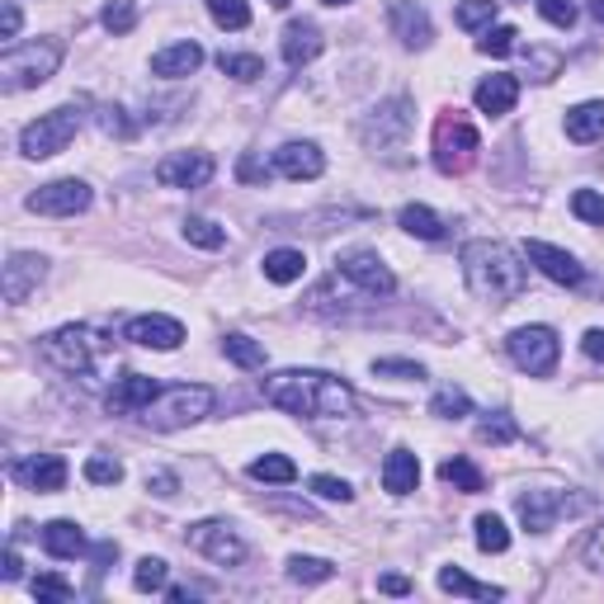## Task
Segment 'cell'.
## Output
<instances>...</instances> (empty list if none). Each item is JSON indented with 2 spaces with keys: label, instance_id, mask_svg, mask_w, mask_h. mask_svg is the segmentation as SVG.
<instances>
[{
  "label": "cell",
  "instance_id": "cell-59",
  "mask_svg": "<svg viewBox=\"0 0 604 604\" xmlns=\"http://www.w3.org/2000/svg\"><path fill=\"white\" fill-rule=\"evenodd\" d=\"M20 577H24V563H20V553L10 548L5 553V581H20Z\"/></svg>",
  "mask_w": 604,
  "mask_h": 604
},
{
  "label": "cell",
  "instance_id": "cell-52",
  "mask_svg": "<svg viewBox=\"0 0 604 604\" xmlns=\"http://www.w3.org/2000/svg\"><path fill=\"white\" fill-rule=\"evenodd\" d=\"M76 591H71V581H62V577H38L34 581V600H71Z\"/></svg>",
  "mask_w": 604,
  "mask_h": 604
},
{
  "label": "cell",
  "instance_id": "cell-27",
  "mask_svg": "<svg viewBox=\"0 0 604 604\" xmlns=\"http://www.w3.org/2000/svg\"><path fill=\"white\" fill-rule=\"evenodd\" d=\"M567 137L581 142V147L604 137V99H585V105L567 109Z\"/></svg>",
  "mask_w": 604,
  "mask_h": 604
},
{
  "label": "cell",
  "instance_id": "cell-55",
  "mask_svg": "<svg viewBox=\"0 0 604 604\" xmlns=\"http://www.w3.org/2000/svg\"><path fill=\"white\" fill-rule=\"evenodd\" d=\"M20 20H24V14H20V5L10 0V5H5V20H0V38L14 43V34H20Z\"/></svg>",
  "mask_w": 604,
  "mask_h": 604
},
{
  "label": "cell",
  "instance_id": "cell-36",
  "mask_svg": "<svg viewBox=\"0 0 604 604\" xmlns=\"http://www.w3.org/2000/svg\"><path fill=\"white\" fill-rule=\"evenodd\" d=\"M218 67H222V76H232V81H261L265 76V62L255 52H222Z\"/></svg>",
  "mask_w": 604,
  "mask_h": 604
},
{
  "label": "cell",
  "instance_id": "cell-50",
  "mask_svg": "<svg viewBox=\"0 0 604 604\" xmlns=\"http://www.w3.org/2000/svg\"><path fill=\"white\" fill-rule=\"evenodd\" d=\"M539 14L553 28H571L577 24V0H539Z\"/></svg>",
  "mask_w": 604,
  "mask_h": 604
},
{
  "label": "cell",
  "instance_id": "cell-3",
  "mask_svg": "<svg viewBox=\"0 0 604 604\" xmlns=\"http://www.w3.org/2000/svg\"><path fill=\"white\" fill-rule=\"evenodd\" d=\"M38 354L48 359L57 373H67V378H85V373H95L105 364L109 340L90 326H62V330H52V336L38 340Z\"/></svg>",
  "mask_w": 604,
  "mask_h": 604
},
{
  "label": "cell",
  "instance_id": "cell-9",
  "mask_svg": "<svg viewBox=\"0 0 604 604\" xmlns=\"http://www.w3.org/2000/svg\"><path fill=\"white\" fill-rule=\"evenodd\" d=\"M506 354L515 359V369H524L529 378H548L563 359V340L553 326H520L506 336Z\"/></svg>",
  "mask_w": 604,
  "mask_h": 604
},
{
  "label": "cell",
  "instance_id": "cell-39",
  "mask_svg": "<svg viewBox=\"0 0 604 604\" xmlns=\"http://www.w3.org/2000/svg\"><path fill=\"white\" fill-rule=\"evenodd\" d=\"M289 577L293 581H302V585H316V581H330L336 577V567L326 563V557H289Z\"/></svg>",
  "mask_w": 604,
  "mask_h": 604
},
{
  "label": "cell",
  "instance_id": "cell-20",
  "mask_svg": "<svg viewBox=\"0 0 604 604\" xmlns=\"http://www.w3.org/2000/svg\"><path fill=\"white\" fill-rule=\"evenodd\" d=\"M156 392H161V383H156V378H142V373H123V378H113L105 407H109V415H142Z\"/></svg>",
  "mask_w": 604,
  "mask_h": 604
},
{
  "label": "cell",
  "instance_id": "cell-5",
  "mask_svg": "<svg viewBox=\"0 0 604 604\" xmlns=\"http://www.w3.org/2000/svg\"><path fill=\"white\" fill-rule=\"evenodd\" d=\"M595 510V496L591 492H557V486H534V492H520L515 496V515L529 534H548L571 515H585Z\"/></svg>",
  "mask_w": 604,
  "mask_h": 604
},
{
  "label": "cell",
  "instance_id": "cell-31",
  "mask_svg": "<svg viewBox=\"0 0 604 604\" xmlns=\"http://www.w3.org/2000/svg\"><path fill=\"white\" fill-rule=\"evenodd\" d=\"M222 354L232 359L237 369H265V345L261 340H251V336H241V330H232V336H222Z\"/></svg>",
  "mask_w": 604,
  "mask_h": 604
},
{
  "label": "cell",
  "instance_id": "cell-4",
  "mask_svg": "<svg viewBox=\"0 0 604 604\" xmlns=\"http://www.w3.org/2000/svg\"><path fill=\"white\" fill-rule=\"evenodd\" d=\"M57 67H62V43H57V38L10 43L5 57H0V90H5V95L34 90V85L57 76Z\"/></svg>",
  "mask_w": 604,
  "mask_h": 604
},
{
  "label": "cell",
  "instance_id": "cell-29",
  "mask_svg": "<svg viewBox=\"0 0 604 604\" xmlns=\"http://www.w3.org/2000/svg\"><path fill=\"white\" fill-rule=\"evenodd\" d=\"M397 222H401V232H411V237H421V241H439L444 237L439 213L425 208V204H407V208L397 213Z\"/></svg>",
  "mask_w": 604,
  "mask_h": 604
},
{
  "label": "cell",
  "instance_id": "cell-26",
  "mask_svg": "<svg viewBox=\"0 0 604 604\" xmlns=\"http://www.w3.org/2000/svg\"><path fill=\"white\" fill-rule=\"evenodd\" d=\"M43 548H48L52 557H62V563H71V557H85V553H90V543H85L81 524L52 520V524H43Z\"/></svg>",
  "mask_w": 604,
  "mask_h": 604
},
{
  "label": "cell",
  "instance_id": "cell-42",
  "mask_svg": "<svg viewBox=\"0 0 604 604\" xmlns=\"http://www.w3.org/2000/svg\"><path fill=\"white\" fill-rule=\"evenodd\" d=\"M515 38H520V34H515L510 24H492V28H486V34L478 38V52H486V57H510L515 48H520Z\"/></svg>",
  "mask_w": 604,
  "mask_h": 604
},
{
  "label": "cell",
  "instance_id": "cell-22",
  "mask_svg": "<svg viewBox=\"0 0 604 604\" xmlns=\"http://www.w3.org/2000/svg\"><path fill=\"white\" fill-rule=\"evenodd\" d=\"M283 62L289 67H307V62H316L322 57V48H326V38H322V28H316L312 20H293L289 28H283Z\"/></svg>",
  "mask_w": 604,
  "mask_h": 604
},
{
  "label": "cell",
  "instance_id": "cell-37",
  "mask_svg": "<svg viewBox=\"0 0 604 604\" xmlns=\"http://www.w3.org/2000/svg\"><path fill=\"white\" fill-rule=\"evenodd\" d=\"M478 548L482 553H506L510 548V529L500 515H478Z\"/></svg>",
  "mask_w": 604,
  "mask_h": 604
},
{
  "label": "cell",
  "instance_id": "cell-18",
  "mask_svg": "<svg viewBox=\"0 0 604 604\" xmlns=\"http://www.w3.org/2000/svg\"><path fill=\"white\" fill-rule=\"evenodd\" d=\"M387 24L401 38V48H430V38H435V24L415 0H387Z\"/></svg>",
  "mask_w": 604,
  "mask_h": 604
},
{
  "label": "cell",
  "instance_id": "cell-8",
  "mask_svg": "<svg viewBox=\"0 0 604 604\" xmlns=\"http://www.w3.org/2000/svg\"><path fill=\"white\" fill-rule=\"evenodd\" d=\"M81 123H85L81 105H62L52 113H38V119L20 133V152L28 156V161H48V156L67 152V142L81 133Z\"/></svg>",
  "mask_w": 604,
  "mask_h": 604
},
{
  "label": "cell",
  "instance_id": "cell-44",
  "mask_svg": "<svg viewBox=\"0 0 604 604\" xmlns=\"http://www.w3.org/2000/svg\"><path fill=\"white\" fill-rule=\"evenodd\" d=\"M478 439L482 444H515L520 439V425H515L510 415H486V421L478 425Z\"/></svg>",
  "mask_w": 604,
  "mask_h": 604
},
{
  "label": "cell",
  "instance_id": "cell-28",
  "mask_svg": "<svg viewBox=\"0 0 604 604\" xmlns=\"http://www.w3.org/2000/svg\"><path fill=\"white\" fill-rule=\"evenodd\" d=\"M302 275H307V255L293 251V246H279L265 255V279L269 283H298Z\"/></svg>",
  "mask_w": 604,
  "mask_h": 604
},
{
  "label": "cell",
  "instance_id": "cell-2",
  "mask_svg": "<svg viewBox=\"0 0 604 604\" xmlns=\"http://www.w3.org/2000/svg\"><path fill=\"white\" fill-rule=\"evenodd\" d=\"M463 279H468L472 298L492 302V307H506V302H515L524 293L529 269L520 265V255H515L506 241L478 237V241H468V246H463Z\"/></svg>",
  "mask_w": 604,
  "mask_h": 604
},
{
  "label": "cell",
  "instance_id": "cell-38",
  "mask_svg": "<svg viewBox=\"0 0 604 604\" xmlns=\"http://www.w3.org/2000/svg\"><path fill=\"white\" fill-rule=\"evenodd\" d=\"M458 28H468V34H478V28H492L496 20V0H463V5L454 10Z\"/></svg>",
  "mask_w": 604,
  "mask_h": 604
},
{
  "label": "cell",
  "instance_id": "cell-13",
  "mask_svg": "<svg viewBox=\"0 0 604 604\" xmlns=\"http://www.w3.org/2000/svg\"><path fill=\"white\" fill-rule=\"evenodd\" d=\"M85 208H90V184L85 180H52L28 194V213H43V218H76Z\"/></svg>",
  "mask_w": 604,
  "mask_h": 604
},
{
  "label": "cell",
  "instance_id": "cell-7",
  "mask_svg": "<svg viewBox=\"0 0 604 604\" xmlns=\"http://www.w3.org/2000/svg\"><path fill=\"white\" fill-rule=\"evenodd\" d=\"M411 128H415V105H411L407 95H392V99H383L378 109L364 113V123H359V137H364L369 152L397 156L401 147H407Z\"/></svg>",
  "mask_w": 604,
  "mask_h": 604
},
{
  "label": "cell",
  "instance_id": "cell-1",
  "mask_svg": "<svg viewBox=\"0 0 604 604\" xmlns=\"http://www.w3.org/2000/svg\"><path fill=\"white\" fill-rule=\"evenodd\" d=\"M261 392L269 407L302 415V421H345L354 415L359 397L345 378H330L322 369H283V373H269L261 383Z\"/></svg>",
  "mask_w": 604,
  "mask_h": 604
},
{
  "label": "cell",
  "instance_id": "cell-54",
  "mask_svg": "<svg viewBox=\"0 0 604 604\" xmlns=\"http://www.w3.org/2000/svg\"><path fill=\"white\" fill-rule=\"evenodd\" d=\"M585 563H591L595 571H604V524L595 529L591 539H585Z\"/></svg>",
  "mask_w": 604,
  "mask_h": 604
},
{
  "label": "cell",
  "instance_id": "cell-41",
  "mask_svg": "<svg viewBox=\"0 0 604 604\" xmlns=\"http://www.w3.org/2000/svg\"><path fill=\"white\" fill-rule=\"evenodd\" d=\"M184 241H190V246H204V251H218L227 241V232L208 218H184Z\"/></svg>",
  "mask_w": 604,
  "mask_h": 604
},
{
  "label": "cell",
  "instance_id": "cell-40",
  "mask_svg": "<svg viewBox=\"0 0 604 604\" xmlns=\"http://www.w3.org/2000/svg\"><path fill=\"white\" fill-rule=\"evenodd\" d=\"M208 14L218 28H246L251 24V5L246 0H208Z\"/></svg>",
  "mask_w": 604,
  "mask_h": 604
},
{
  "label": "cell",
  "instance_id": "cell-11",
  "mask_svg": "<svg viewBox=\"0 0 604 604\" xmlns=\"http://www.w3.org/2000/svg\"><path fill=\"white\" fill-rule=\"evenodd\" d=\"M184 539H190L194 553H204L208 563H218V567H241V563H246V553H251L246 539H241L227 520H204V524H194Z\"/></svg>",
  "mask_w": 604,
  "mask_h": 604
},
{
  "label": "cell",
  "instance_id": "cell-33",
  "mask_svg": "<svg viewBox=\"0 0 604 604\" xmlns=\"http://www.w3.org/2000/svg\"><path fill=\"white\" fill-rule=\"evenodd\" d=\"M251 478L255 482L289 486V482H298V463H293L289 454H265V458H255V463H251Z\"/></svg>",
  "mask_w": 604,
  "mask_h": 604
},
{
  "label": "cell",
  "instance_id": "cell-14",
  "mask_svg": "<svg viewBox=\"0 0 604 604\" xmlns=\"http://www.w3.org/2000/svg\"><path fill=\"white\" fill-rule=\"evenodd\" d=\"M213 156L208 152H170L161 156V166H156V180L166 184V190H204L213 180Z\"/></svg>",
  "mask_w": 604,
  "mask_h": 604
},
{
  "label": "cell",
  "instance_id": "cell-34",
  "mask_svg": "<svg viewBox=\"0 0 604 604\" xmlns=\"http://www.w3.org/2000/svg\"><path fill=\"white\" fill-rule=\"evenodd\" d=\"M430 415H439V421H463V415H472V401L463 387H439L435 397H430Z\"/></svg>",
  "mask_w": 604,
  "mask_h": 604
},
{
  "label": "cell",
  "instance_id": "cell-24",
  "mask_svg": "<svg viewBox=\"0 0 604 604\" xmlns=\"http://www.w3.org/2000/svg\"><path fill=\"white\" fill-rule=\"evenodd\" d=\"M472 99H478L482 113H510L515 99H520V76H510V71H500V76H486L478 90H472Z\"/></svg>",
  "mask_w": 604,
  "mask_h": 604
},
{
  "label": "cell",
  "instance_id": "cell-61",
  "mask_svg": "<svg viewBox=\"0 0 604 604\" xmlns=\"http://www.w3.org/2000/svg\"><path fill=\"white\" fill-rule=\"evenodd\" d=\"M322 5H350V0H322Z\"/></svg>",
  "mask_w": 604,
  "mask_h": 604
},
{
  "label": "cell",
  "instance_id": "cell-35",
  "mask_svg": "<svg viewBox=\"0 0 604 604\" xmlns=\"http://www.w3.org/2000/svg\"><path fill=\"white\" fill-rule=\"evenodd\" d=\"M99 24H105L113 38L133 34V28H137V0H109L105 14H99Z\"/></svg>",
  "mask_w": 604,
  "mask_h": 604
},
{
  "label": "cell",
  "instance_id": "cell-57",
  "mask_svg": "<svg viewBox=\"0 0 604 604\" xmlns=\"http://www.w3.org/2000/svg\"><path fill=\"white\" fill-rule=\"evenodd\" d=\"M378 591H387V595H407V591H411V581H407V577H383V581H378Z\"/></svg>",
  "mask_w": 604,
  "mask_h": 604
},
{
  "label": "cell",
  "instance_id": "cell-45",
  "mask_svg": "<svg viewBox=\"0 0 604 604\" xmlns=\"http://www.w3.org/2000/svg\"><path fill=\"white\" fill-rule=\"evenodd\" d=\"M166 577H170V567L161 557H142L137 571H133V585L137 591H166Z\"/></svg>",
  "mask_w": 604,
  "mask_h": 604
},
{
  "label": "cell",
  "instance_id": "cell-46",
  "mask_svg": "<svg viewBox=\"0 0 604 604\" xmlns=\"http://www.w3.org/2000/svg\"><path fill=\"white\" fill-rule=\"evenodd\" d=\"M571 213L591 227H604V194L600 190H577L571 194Z\"/></svg>",
  "mask_w": 604,
  "mask_h": 604
},
{
  "label": "cell",
  "instance_id": "cell-56",
  "mask_svg": "<svg viewBox=\"0 0 604 604\" xmlns=\"http://www.w3.org/2000/svg\"><path fill=\"white\" fill-rule=\"evenodd\" d=\"M581 350L604 364V330H585V336H581Z\"/></svg>",
  "mask_w": 604,
  "mask_h": 604
},
{
  "label": "cell",
  "instance_id": "cell-10",
  "mask_svg": "<svg viewBox=\"0 0 604 604\" xmlns=\"http://www.w3.org/2000/svg\"><path fill=\"white\" fill-rule=\"evenodd\" d=\"M478 152H482V137H478L472 123H463V119H439L435 123V166L444 170V176H463Z\"/></svg>",
  "mask_w": 604,
  "mask_h": 604
},
{
  "label": "cell",
  "instance_id": "cell-62",
  "mask_svg": "<svg viewBox=\"0 0 604 604\" xmlns=\"http://www.w3.org/2000/svg\"><path fill=\"white\" fill-rule=\"evenodd\" d=\"M269 5H275V10H283V5H289V0H269Z\"/></svg>",
  "mask_w": 604,
  "mask_h": 604
},
{
  "label": "cell",
  "instance_id": "cell-6",
  "mask_svg": "<svg viewBox=\"0 0 604 604\" xmlns=\"http://www.w3.org/2000/svg\"><path fill=\"white\" fill-rule=\"evenodd\" d=\"M218 407V397H213V387H190V383H180V387H161L152 401H147V411L137 415L142 425H152V430H184V425H194V421H204V415Z\"/></svg>",
  "mask_w": 604,
  "mask_h": 604
},
{
  "label": "cell",
  "instance_id": "cell-49",
  "mask_svg": "<svg viewBox=\"0 0 604 604\" xmlns=\"http://www.w3.org/2000/svg\"><path fill=\"white\" fill-rule=\"evenodd\" d=\"M269 176H279V170H275V161H261V156H255V152H246V156H241V161H237V180H246V184H265Z\"/></svg>",
  "mask_w": 604,
  "mask_h": 604
},
{
  "label": "cell",
  "instance_id": "cell-19",
  "mask_svg": "<svg viewBox=\"0 0 604 604\" xmlns=\"http://www.w3.org/2000/svg\"><path fill=\"white\" fill-rule=\"evenodd\" d=\"M14 478H20L28 492H62L67 478H71V468H67V458L62 454H34V458H24V463H14Z\"/></svg>",
  "mask_w": 604,
  "mask_h": 604
},
{
  "label": "cell",
  "instance_id": "cell-15",
  "mask_svg": "<svg viewBox=\"0 0 604 604\" xmlns=\"http://www.w3.org/2000/svg\"><path fill=\"white\" fill-rule=\"evenodd\" d=\"M43 279H48V261L34 251H14L10 261L0 265V293H5V302H24Z\"/></svg>",
  "mask_w": 604,
  "mask_h": 604
},
{
  "label": "cell",
  "instance_id": "cell-51",
  "mask_svg": "<svg viewBox=\"0 0 604 604\" xmlns=\"http://www.w3.org/2000/svg\"><path fill=\"white\" fill-rule=\"evenodd\" d=\"M557 67H563V57L557 52H543V48H529V76L534 81H553Z\"/></svg>",
  "mask_w": 604,
  "mask_h": 604
},
{
  "label": "cell",
  "instance_id": "cell-21",
  "mask_svg": "<svg viewBox=\"0 0 604 604\" xmlns=\"http://www.w3.org/2000/svg\"><path fill=\"white\" fill-rule=\"evenodd\" d=\"M275 170L283 180H316L326 170V156H322V147L316 142H283V147L275 152Z\"/></svg>",
  "mask_w": 604,
  "mask_h": 604
},
{
  "label": "cell",
  "instance_id": "cell-58",
  "mask_svg": "<svg viewBox=\"0 0 604 604\" xmlns=\"http://www.w3.org/2000/svg\"><path fill=\"white\" fill-rule=\"evenodd\" d=\"M105 133H128V123H123V109H105Z\"/></svg>",
  "mask_w": 604,
  "mask_h": 604
},
{
  "label": "cell",
  "instance_id": "cell-60",
  "mask_svg": "<svg viewBox=\"0 0 604 604\" xmlns=\"http://www.w3.org/2000/svg\"><path fill=\"white\" fill-rule=\"evenodd\" d=\"M591 14H595L600 24H604V0H591Z\"/></svg>",
  "mask_w": 604,
  "mask_h": 604
},
{
  "label": "cell",
  "instance_id": "cell-53",
  "mask_svg": "<svg viewBox=\"0 0 604 604\" xmlns=\"http://www.w3.org/2000/svg\"><path fill=\"white\" fill-rule=\"evenodd\" d=\"M147 492L152 496H176L180 492V478H176V472H147Z\"/></svg>",
  "mask_w": 604,
  "mask_h": 604
},
{
  "label": "cell",
  "instance_id": "cell-23",
  "mask_svg": "<svg viewBox=\"0 0 604 604\" xmlns=\"http://www.w3.org/2000/svg\"><path fill=\"white\" fill-rule=\"evenodd\" d=\"M204 67V48L198 43H170V48H161L152 57V71L156 76H166V81H180V76H194V71Z\"/></svg>",
  "mask_w": 604,
  "mask_h": 604
},
{
  "label": "cell",
  "instance_id": "cell-32",
  "mask_svg": "<svg viewBox=\"0 0 604 604\" xmlns=\"http://www.w3.org/2000/svg\"><path fill=\"white\" fill-rule=\"evenodd\" d=\"M439 478L444 482H449V486H458V492H482V486H486V478H482V468L478 463H472V458H444V463H439Z\"/></svg>",
  "mask_w": 604,
  "mask_h": 604
},
{
  "label": "cell",
  "instance_id": "cell-16",
  "mask_svg": "<svg viewBox=\"0 0 604 604\" xmlns=\"http://www.w3.org/2000/svg\"><path fill=\"white\" fill-rule=\"evenodd\" d=\"M123 340L142 345V350H180V345H184V326L176 322V316L152 312V316H133V322L123 326Z\"/></svg>",
  "mask_w": 604,
  "mask_h": 604
},
{
  "label": "cell",
  "instance_id": "cell-47",
  "mask_svg": "<svg viewBox=\"0 0 604 604\" xmlns=\"http://www.w3.org/2000/svg\"><path fill=\"white\" fill-rule=\"evenodd\" d=\"M373 373H378V378H401V383L425 378V369L415 364V359H373Z\"/></svg>",
  "mask_w": 604,
  "mask_h": 604
},
{
  "label": "cell",
  "instance_id": "cell-17",
  "mask_svg": "<svg viewBox=\"0 0 604 604\" xmlns=\"http://www.w3.org/2000/svg\"><path fill=\"white\" fill-rule=\"evenodd\" d=\"M524 255H529V265H539L543 275H548L553 283H563V289H577V283H585V265L571 251H563V246H548V241H529Z\"/></svg>",
  "mask_w": 604,
  "mask_h": 604
},
{
  "label": "cell",
  "instance_id": "cell-48",
  "mask_svg": "<svg viewBox=\"0 0 604 604\" xmlns=\"http://www.w3.org/2000/svg\"><path fill=\"white\" fill-rule=\"evenodd\" d=\"M307 486H312V492L322 496V500H340V506H350V500H354V486L340 482V478H330V472H316Z\"/></svg>",
  "mask_w": 604,
  "mask_h": 604
},
{
  "label": "cell",
  "instance_id": "cell-43",
  "mask_svg": "<svg viewBox=\"0 0 604 604\" xmlns=\"http://www.w3.org/2000/svg\"><path fill=\"white\" fill-rule=\"evenodd\" d=\"M85 482H95V486H119V482H123V463H119V458H105V454L85 458Z\"/></svg>",
  "mask_w": 604,
  "mask_h": 604
},
{
  "label": "cell",
  "instance_id": "cell-25",
  "mask_svg": "<svg viewBox=\"0 0 604 604\" xmlns=\"http://www.w3.org/2000/svg\"><path fill=\"white\" fill-rule=\"evenodd\" d=\"M383 486L392 496H411L415 486H421V458H415L411 449H392L383 463Z\"/></svg>",
  "mask_w": 604,
  "mask_h": 604
},
{
  "label": "cell",
  "instance_id": "cell-12",
  "mask_svg": "<svg viewBox=\"0 0 604 604\" xmlns=\"http://www.w3.org/2000/svg\"><path fill=\"white\" fill-rule=\"evenodd\" d=\"M336 279L345 283H354L364 298H387L397 289V279H392V269H387L373 251H345L340 261H336Z\"/></svg>",
  "mask_w": 604,
  "mask_h": 604
},
{
  "label": "cell",
  "instance_id": "cell-30",
  "mask_svg": "<svg viewBox=\"0 0 604 604\" xmlns=\"http://www.w3.org/2000/svg\"><path fill=\"white\" fill-rule=\"evenodd\" d=\"M439 591L468 595V600H500V595H506L500 585H482V581H472L468 571H458V567H444V571H439Z\"/></svg>",
  "mask_w": 604,
  "mask_h": 604
}]
</instances>
